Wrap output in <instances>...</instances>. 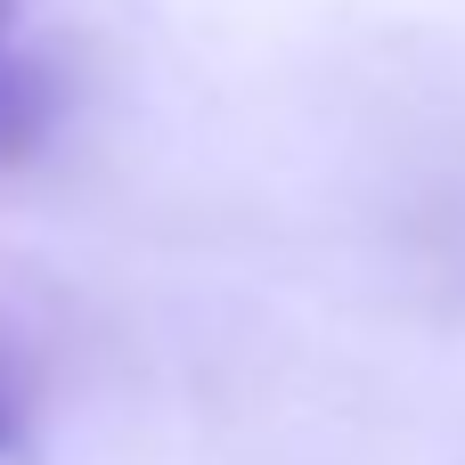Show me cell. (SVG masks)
<instances>
[{
    "label": "cell",
    "instance_id": "obj_1",
    "mask_svg": "<svg viewBox=\"0 0 465 465\" xmlns=\"http://www.w3.org/2000/svg\"><path fill=\"white\" fill-rule=\"evenodd\" d=\"M49 123H57V90H49L41 57L0 49V172L33 163L41 139H49Z\"/></svg>",
    "mask_w": 465,
    "mask_h": 465
},
{
    "label": "cell",
    "instance_id": "obj_3",
    "mask_svg": "<svg viewBox=\"0 0 465 465\" xmlns=\"http://www.w3.org/2000/svg\"><path fill=\"white\" fill-rule=\"evenodd\" d=\"M16 450V409H8V392H0V458Z\"/></svg>",
    "mask_w": 465,
    "mask_h": 465
},
{
    "label": "cell",
    "instance_id": "obj_2",
    "mask_svg": "<svg viewBox=\"0 0 465 465\" xmlns=\"http://www.w3.org/2000/svg\"><path fill=\"white\" fill-rule=\"evenodd\" d=\"M33 0H0V49H16V25H25Z\"/></svg>",
    "mask_w": 465,
    "mask_h": 465
}]
</instances>
